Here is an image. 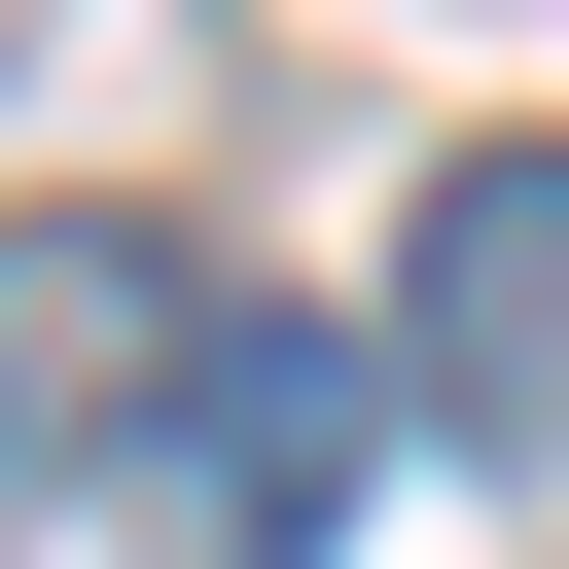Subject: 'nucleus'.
Masks as SVG:
<instances>
[{
    "mask_svg": "<svg viewBox=\"0 0 569 569\" xmlns=\"http://www.w3.org/2000/svg\"><path fill=\"white\" fill-rule=\"evenodd\" d=\"M356 427H391V356L213 284V356H178V427H142V569H320V533H356Z\"/></svg>",
    "mask_w": 569,
    "mask_h": 569,
    "instance_id": "1",
    "label": "nucleus"
},
{
    "mask_svg": "<svg viewBox=\"0 0 569 569\" xmlns=\"http://www.w3.org/2000/svg\"><path fill=\"white\" fill-rule=\"evenodd\" d=\"M213 356V249L178 213H0V498H107Z\"/></svg>",
    "mask_w": 569,
    "mask_h": 569,
    "instance_id": "2",
    "label": "nucleus"
},
{
    "mask_svg": "<svg viewBox=\"0 0 569 569\" xmlns=\"http://www.w3.org/2000/svg\"><path fill=\"white\" fill-rule=\"evenodd\" d=\"M391 391L462 462H569V142H462L427 249H391Z\"/></svg>",
    "mask_w": 569,
    "mask_h": 569,
    "instance_id": "3",
    "label": "nucleus"
}]
</instances>
